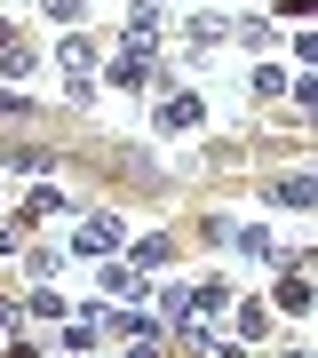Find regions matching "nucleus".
<instances>
[{
  "label": "nucleus",
  "mask_w": 318,
  "mask_h": 358,
  "mask_svg": "<svg viewBox=\"0 0 318 358\" xmlns=\"http://www.w3.org/2000/svg\"><path fill=\"white\" fill-rule=\"evenodd\" d=\"M159 128H199V103H191V96H175V103L159 112Z\"/></svg>",
  "instance_id": "4"
},
{
  "label": "nucleus",
  "mask_w": 318,
  "mask_h": 358,
  "mask_svg": "<svg viewBox=\"0 0 318 358\" xmlns=\"http://www.w3.org/2000/svg\"><path fill=\"white\" fill-rule=\"evenodd\" d=\"M103 247H120V223L112 215H88V223H80V255H103Z\"/></svg>",
  "instance_id": "1"
},
{
  "label": "nucleus",
  "mask_w": 318,
  "mask_h": 358,
  "mask_svg": "<svg viewBox=\"0 0 318 358\" xmlns=\"http://www.w3.org/2000/svg\"><path fill=\"white\" fill-rule=\"evenodd\" d=\"M270 199H279V207H310V176H287V183H279Z\"/></svg>",
  "instance_id": "5"
},
{
  "label": "nucleus",
  "mask_w": 318,
  "mask_h": 358,
  "mask_svg": "<svg viewBox=\"0 0 318 358\" xmlns=\"http://www.w3.org/2000/svg\"><path fill=\"white\" fill-rule=\"evenodd\" d=\"M207 358H239V350H207Z\"/></svg>",
  "instance_id": "6"
},
{
  "label": "nucleus",
  "mask_w": 318,
  "mask_h": 358,
  "mask_svg": "<svg viewBox=\"0 0 318 358\" xmlns=\"http://www.w3.org/2000/svg\"><path fill=\"white\" fill-rule=\"evenodd\" d=\"M0 327H8V310H0Z\"/></svg>",
  "instance_id": "7"
},
{
  "label": "nucleus",
  "mask_w": 318,
  "mask_h": 358,
  "mask_svg": "<svg viewBox=\"0 0 318 358\" xmlns=\"http://www.w3.org/2000/svg\"><path fill=\"white\" fill-rule=\"evenodd\" d=\"M112 80H120V88H143V80H152V56H143V48H127L120 64H112Z\"/></svg>",
  "instance_id": "2"
},
{
  "label": "nucleus",
  "mask_w": 318,
  "mask_h": 358,
  "mask_svg": "<svg viewBox=\"0 0 318 358\" xmlns=\"http://www.w3.org/2000/svg\"><path fill=\"white\" fill-rule=\"evenodd\" d=\"M152 263H167V239H136L127 247V271H152Z\"/></svg>",
  "instance_id": "3"
}]
</instances>
